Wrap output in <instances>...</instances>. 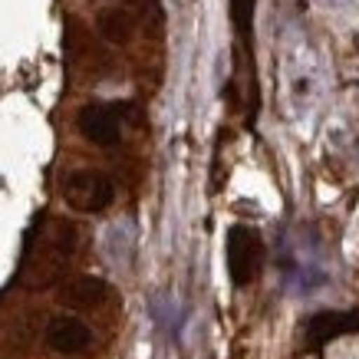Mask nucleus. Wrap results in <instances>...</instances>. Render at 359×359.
<instances>
[{"instance_id":"f03ea898","label":"nucleus","mask_w":359,"mask_h":359,"mask_svg":"<svg viewBox=\"0 0 359 359\" xmlns=\"http://www.w3.org/2000/svg\"><path fill=\"white\" fill-rule=\"evenodd\" d=\"M63 198L73 211H83V215H96V211H106L116 198V188L102 172H93V168H79V172H69L63 178Z\"/></svg>"},{"instance_id":"f257e3e1","label":"nucleus","mask_w":359,"mask_h":359,"mask_svg":"<svg viewBox=\"0 0 359 359\" xmlns=\"http://www.w3.org/2000/svg\"><path fill=\"white\" fill-rule=\"evenodd\" d=\"M224 257H228V273L238 287L257 280L264 267V241L261 234L248 224H234L228 231V244H224Z\"/></svg>"},{"instance_id":"0eeeda50","label":"nucleus","mask_w":359,"mask_h":359,"mask_svg":"<svg viewBox=\"0 0 359 359\" xmlns=\"http://www.w3.org/2000/svg\"><path fill=\"white\" fill-rule=\"evenodd\" d=\"M109 297V283L99 280V277H76L63 287V304L76 306V310H93V306H102Z\"/></svg>"},{"instance_id":"39448f33","label":"nucleus","mask_w":359,"mask_h":359,"mask_svg":"<svg viewBox=\"0 0 359 359\" xmlns=\"http://www.w3.org/2000/svg\"><path fill=\"white\" fill-rule=\"evenodd\" d=\"M306 343L310 346H327L330 339L337 337H346V333H359V313H339V310H333V313H316L306 320Z\"/></svg>"},{"instance_id":"6e6552de","label":"nucleus","mask_w":359,"mask_h":359,"mask_svg":"<svg viewBox=\"0 0 359 359\" xmlns=\"http://www.w3.org/2000/svg\"><path fill=\"white\" fill-rule=\"evenodd\" d=\"M231 17H234L241 43L250 53V43H254V0H231Z\"/></svg>"},{"instance_id":"423d86ee","label":"nucleus","mask_w":359,"mask_h":359,"mask_svg":"<svg viewBox=\"0 0 359 359\" xmlns=\"http://www.w3.org/2000/svg\"><path fill=\"white\" fill-rule=\"evenodd\" d=\"M96 33L106 43L126 46L135 36V17L126 7H102L96 13Z\"/></svg>"},{"instance_id":"20e7f679","label":"nucleus","mask_w":359,"mask_h":359,"mask_svg":"<svg viewBox=\"0 0 359 359\" xmlns=\"http://www.w3.org/2000/svg\"><path fill=\"white\" fill-rule=\"evenodd\" d=\"M93 343V330L79 320V316H53L46 323V346L63 353V356H73V353H83V349Z\"/></svg>"},{"instance_id":"7ed1b4c3","label":"nucleus","mask_w":359,"mask_h":359,"mask_svg":"<svg viewBox=\"0 0 359 359\" xmlns=\"http://www.w3.org/2000/svg\"><path fill=\"white\" fill-rule=\"evenodd\" d=\"M76 126L93 145H102V149L119 145L122 139V119L116 106H83Z\"/></svg>"}]
</instances>
